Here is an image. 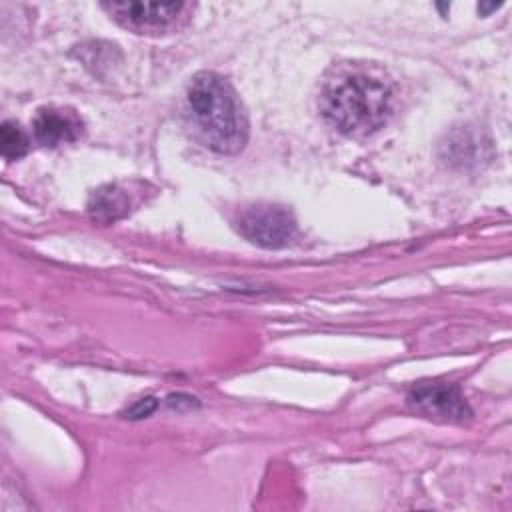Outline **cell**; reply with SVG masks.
Listing matches in <instances>:
<instances>
[{
  "label": "cell",
  "instance_id": "cell-1",
  "mask_svg": "<svg viewBox=\"0 0 512 512\" xmlns=\"http://www.w3.org/2000/svg\"><path fill=\"white\" fill-rule=\"evenodd\" d=\"M320 110L338 132L366 136L388 120L392 112V86L372 68L346 66L324 82Z\"/></svg>",
  "mask_w": 512,
  "mask_h": 512
},
{
  "label": "cell",
  "instance_id": "cell-2",
  "mask_svg": "<svg viewBox=\"0 0 512 512\" xmlns=\"http://www.w3.org/2000/svg\"><path fill=\"white\" fill-rule=\"evenodd\" d=\"M188 112L204 144L220 154H236L248 140V120L226 78L200 72L188 86Z\"/></svg>",
  "mask_w": 512,
  "mask_h": 512
},
{
  "label": "cell",
  "instance_id": "cell-3",
  "mask_svg": "<svg viewBox=\"0 0 512 512\" xmlns=\"http://www.w3.org/2000/svg\"><path fill=\"white\" fill-rule=\"evenodd\" d=\"M238 232L256 246L282 248L296 236L292 212L278 204H254L236 218Z\"/></svg>",
  "mask_w": 512,
  "mask_h": 512
},
{
  "label": "cell",
  "instance_id": "cell-4",
  "mask_svg": "<svg viewBox=\"0 0 512 512\" xmlns=\"http://www.w3.org/2000/svg\"><path fill=\"white\" fill-rule=\"evenodd\" d=\"M104 8L110 16L138 34H160L178 26L186 18V2H108Z\"/></svg>",
  "mask_w": 512,
  "mask_h": 512
},
{
  "label": "cell",
  "instance_id": "cell-5",
  "mask_svg": "<svg viewBox=\"0 0 512 512\" xmlns=\"http://www.w3.org/2000/svg\"><path fill=\"white\" fill-rule=\"evenodd\" d=\"M408 404L430 418L448 422H462L472 416L466 398L452 384H420L408 394Z\"/></svg>",
  "mask_w": 512,
  "mask_h": 512
},
{
  "label": "cell",
  "instance_id": "cell-6",
  "mask_svg": "<svg viewBox=\"0 0 512 512\" xmlns=\"http://www.w3.org/2000/svg\"><path fill=\"white\" fill-rule=\"evenodd\" d=\"M34 136L44 146H60L76 142L82 134V122L74 112L62 108H40L32 122Z\"/></svg>",
  "mask_w": 512,
  "mask_h": 512
},
{
  "label": "cell",
  "instance_id": "cell-7",
  "mask_svg": "<svg viewBox=\"0 0 512 512\" xmlns=\"http://www.w3.org/2000/svg\"><path fill=\"white\" fill-rule=\"evenodd\" d=\"M132 210V192L118 182L96 188L88 200V214L98 224H112Z\"/></svg>",
  "mask_w": 512,
  "mask_h": 512
},
{
  "label": "cell",
  "instance_id": "cell-8",
  "mask_svg": "<svg viewBox=\"0 0 512 512\" xmlns=\"http://www.w3.org/2000/svg\"><path fill=\"white\" fill-rule=\"evenodd\" d=\"M0 150L6 160H18L28 150V136L16 122H4L0 126Z\"/></svg>",
  "mask_w": 512,
  "mask_h": 512
},
{
  "label": "cell",
  "instance_id": "cell-9",
  "mask_svg": "<svg viewBox=\"0 0 512 512\" xmlns=\"http://www.w3.org/2000/svg\"><path fill=\"white\" fill-rule=\"evenodd\" d=\"M448 148H450V158H452V160H458V162H472V160H474L472 150H478V144H476V140H474L470 134L460 132L458 138H452V140H450Z\"/></svg>",
  "mask_w": 512,
  "mask_h": 512
},
{
  "label": "cell",
  "instance_id": "cell-10",
  "mask_svg": "<svg viewBox=\"0 0 512 512\" xmlns=\"http://www.w3.org/2000/svg\"><path fill=\"white\" fill-rule=\"evenodd\" d=\"M154 408H156L154 398H142L128 410V414H130V418H142V416H148Z\"/></svg>",
  "mask_w": 512,
  "mask_h": 512
},
{
  "label": "cell",
  "instance_id": "cell-11",
  "mask_svg": "<svg viewBox=\"0 0 512 512\" xmlns=\"http://www.w3.org/2000/svg\"><path fill=\"white\" fill-rule=\"evenodd\" d=\"M500 4H478V12L480 14H486V12H490V10H494V8H498Z\"/></svg>",
  "mask_w": 512,
  "mask_h": 512
}]
</instances>
